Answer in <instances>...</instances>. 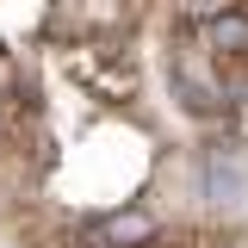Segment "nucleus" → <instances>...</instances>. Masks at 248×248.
Wrapping results in <instances>:
<instances>
[{
  "label": "nucleus",
  "mask_w": 248,
  "mask_h": 248,
  "mask_svg": "<svg viewBox=\"0 0 248 248\" xmlns=\"http://www.w3.org/2000/svg\"><path fill=\"white\" fill-rule=\"evenodd\" d=\"M155 236H161V223L149 211H112L99 223H87V242H106V248H149Z\"/></svg>",
  "instance_id": "nucleus-1"
}]
</instances>
